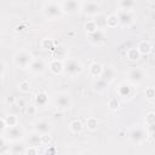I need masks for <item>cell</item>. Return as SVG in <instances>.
I'll list each match as a JSON object with an SVG mask.
<instances>
[{
  "label": "cell",
  "mask_w": 155,
  "mask_h": 155,
  "mask_svg": "<svg viewBox=\"0 0 155 155\" xmlns=\"http://www.w3.org/2000/svg\"><path fill=\"white\" fill-rule=\"evenodd\" d=\"M27 142L29 145L31 147H39V145H42V134L38 133L36 131L34 133H31L28 138H27Z\"/></svg>",
  "instance_id": "14"
},
{
  "label": "cell",
  "mask_w": 155,
  "mask_h": 155,
  "mask_svg": "<svg viewBox=\"0 0 155 155\" xmlns=\"http://www.w3.org/2000/svg\"><path fill=\"white\" fill-rule=\"evenodd\" d=\"M53 103H54V107L59 110H67L71 107L73 104V101H71V97L69 93L67 92H59V93H56L54 96V99H53Z\"/></svg>",
  "instance_id": "2"
},
{
  "label": "cell",
  "mask_w": 155,
  "mask_h": 155,
  "mask_svg": "<svg viewBox=\"0 0 155 155\" xmlns=\"http://www.w3.org/2000/svg\"><path fill=\"white\" fill-rule=\"evenodd\" d=\"M13 62H15V64H16L17 67L25 69V68H28V67L31 64L33 57H31V54H30L28 51L22 50V51H18V52L15 54Z\"/></svg>",
  "instance_id": "4"
},
{
  "label": "cell",
  "mask_w": 155,
  "mask_h": 155,
  "mask_svg": "<svg viewBox=\"0 0 155 155\" xmlns=\"http://www.w3.org/2000/svg\"><path fill=\"white\" fill-rule=\"evenodd\" d=\"M137 48H138L139 53H142V54H148V53L151 51V45H150L149 41H140Z\"/></svg>",
  "instance_id": "21"
},
{
  "label": "cell",
  "mask_w": 155,
  "mask_h": 155,
  "mask_svg": "<svg viewBox=\"0 0 155 155\" xmlns=\"http://www.w3.org/2000/svg\"><path fill=\"white\" fill-rule=\"evenodd\" d=\"M50 70L53 73V74H61L63 70H64V63L58 61V59H53L51 63H50Z\"/></svg>",
  "instance_id": "17"
},
{
  "label": "cell",
  "mask_w": 155,
  "mask_h": 155,
  "mask_svg": "<svg viewBox=\"0 0 155 155\" xmlns=\"http://www.w3.org/2000/svg\"><path fill=\"white\" fill-rule=\"evenodd\" d=\"M117 23H119V18L116 15H110L109 17H107V27L114 28L117 25Z\"/></svg>",
  "instance_id": "24"
},
{
  "label": "cell",
  "mask_w": 155,
  "mask_h": 155,
  "mask_svg": "<svg viewBox=\"0 0 155 155\" xmlns=\"http://www.w3.org/2000/svg\"><path fill=\"white\" fill-rule=\"evenodd\" d=\"M145 122L147 125H151L155 122V114L154 113H149L147 116H145Z\"/></svg>",
  "instance_id": "33"
},
{
  "label": "cell",
  "mask_w": 155,
  "mask_h": 155,
  "mask_svg": "<svg viewBox=\"0 0 155 155\" xmlns=\"http://www.w3.org/2000/svg\"><path fill=\"white\" fill-rule=\"evenodd\" d=\"M44 15L46 18L48 19H56V18H59L62 15H63V7L56 2H48L44 6Z\"/></svg>",
  "instance_id": "3"
},
{
  "label": "cell",
  "mask_w": 155,
  "mask_h": 155,
  "mask_svg": "<svg viewBox=\"0 0 155 155\" xmlns=\"http://www.w3.org/2000/svg\"><path fill=\"white\" fill-rule=\"evenodd\" d=\"M25 154H38V150H36V147H31V145H29V148L28 149H25Z\"/></svg>",
  "instance_id": "36"
},
{
  "label": "cell",
  "mask_w": 155,
  "mask_h": 155,
  "mask_svg": "<svg viewBox=\"0 0 155 155\" xmlns=\"http://www.w3.org/2000/svg\"><path fill=\"white\" fill-rule=\"evenodd\" d=\"M18 88L22 91V92H29L30 91V84L29 81H21L19 85H18Z\"/></svg>",
  "instance_id": "30"
},
{
  "label": "cell",
  "mask_w": 155,
  "mask_h": 155,
  "mask_svg": "<svg viewBox=\"0 0 155 155\" xmlns=\"http://www.w3.org/2000/svg\"><path fill=\"white\" fill-rule=\"evenodd\" d=\"M29 69H30V71L34 73V74H42V73L45 71V69H46V64H45V62H44L41 58H39V59H33L31 64L29 65Z\"/></svg>",
  "instance_id": "12"
},
{
  "label": "cell",
  "mask_w": 155,
  "mask_h": 155,
  "mask_svg": "<svg viewBox=\"0 0 155 155\" xmlns=\"http://www.w3.org/2000/svg\"><path fill=\"white\" fill-rule=\"evenodd\" d=\"M34 131H36L40 134H48L52 131V126L48 121L39 120L34 122Z\"/></svg>",
  "instance_id": "10"
},
{
  "label": "cell",
  "mask_w": 155,
  "mask_h": 155,
  "mask_svg": "<svg viewBox=\"0 0 155 155\" xmlns=\"http://www.w3.org/2000/svg\"><path fill=\"white\" fill-rule=\"evenodd\" d=\"M82 12L86 15V16H98L101 15V5L97 2V1H93V0H90L84 4L82 6Z\"/></svg>",
  "instance_id": "6"
},
{
  "label": "cell",
  "mask_w": 155,
  "mask_h": 155,
  "mask_svg": "<svg viewBox=\"0 0 155 155\" xmlns=\"http://www.w3.org/2000/svg\"><path fill=\"white\" fill-rule=\"evenodd\" d=\"M104 39H105V35H104L103 30H101V29H97L93 33H90L88 34V40L92 44H97V45L98 44H102L104 41Z\"/></svg>",
  "instance_id": "13"
},
{
  "label": "cell",
  "mask_w": 155,
  "mask_h": 155,
  "mask_svg": "<svg viewBox=\"0 0 155 155\" xmlns=\"http://www.w3.org/2000/svg\"><path fill=\"white\" fill-rule=\"evenodd\" d=\"M82 128H84V125H82L81 121H79V120H74V121L70 122V130H71V132H74V133H79V132L82 131Z\"/></svg>",
  "instance_id": "22"
},
{
  "label": "cell",
  "mask_w": 155,
  "mask_h": 155,
  "mask_svg": "<svg viewBox=\"0 0 155 155\" xmlns=\"http://www.w3.org/2000/svg\"><path fill=\"white\" fill-rule=\"evenodd\" d=\"M62 7H63V11L69 15H75L81 10V6L78 0H64V2L62 4Z\"/></svg>",
  "instance_id": "8"
},
{
  "label": "cell",
  "mask_w": 155,
  "mask_h": 155,
  "mask_svg": "<svg viewBox=\"0 0 155 155\" xmlns=\"http://www.w3.org/2000/svg\"><path fill=\"white\" fill-rule=\"evenodd\" d=\"M86 126H87L88 130L94 131V130L97 128V126H98V121H97V119H94V117H90V119H87V120H86Z\"/></svg>",
  "instance_id": "28"
},
{
  "label": "cell",
  "mask_w": 155,
  "mask_h": 155,
  "mask_svg": "<svg viewBox=\"0 0 155 155\" xmlns=\"http://www.w3.org/2000/svg\"><path fill=\"white\" fill-rule=\"evenodd\" d=\"M48 1H52V0H48Z\"/></svg>",
  "instance_id": "38"
},
{
  "label": "cell",
  "mask_w": 155,
  "mask_h": 155,
  "mask_svg": "<svg viewBox=\"0 0 155 155\" xmlns=\"http://www.w3.org/2000/svg\"><path fill=\"white\" fill-rule=\"evenodd\" d=\"M50 140H51L50 136H47V134H42V145H47V144L50 143Z\"/></svg>",
  "instance_id": "37"
},
{
  "label": "cell",
  "mask_w": 155,
  "mask_h": 155,
  "mask_svg": "<svg viewBox=\"0 0 155 155\" xmlns=\"http://www.w3.org/2000/svg\"><path fill=\"white\" fill-rule=\"evenodd\" d=\"M139 51L138 48H130L127 51V58L131 59V61H134V59H138L139 58Z\"/></svg>",
  "instance_id": "27"
},
{
  "label": "cell",
  "mask_w": 155,
  "mask_h": 155,
  "mask_svg": "<svg viewBox=\"0 0 155 155\" xmlns=\"http://www.w3.org/2000/svg\"><path fill=\"white\" fill-rule=\"evenodd\" d=\"M10 154L12 155H18V154H25V148L24 145H12L11 147V150H10Z\"/></svg>",
  "instance_id": "25"
},
{
  "label": "cell",
  "mask_w": 155,
  "mask_h": 155,
  "mask_svg": "<svg viewBox=\"0 0 155 155\" xmlns=\"http://www.w3.org/2000/svg\"><path fill=\"white\" fill-rule=\"evenodd\" d=\"M102 70H103L102 64H99V63H97V62H94V63H92V64L90 65V74H91L92 76H94V78H99L101 74H102Z\"/></svg>",
  "instance_id": "19"
},
{
  "label": "cell",
  "mask_w": 155,
  "mask_h": 155,
  "mask_svg": "<svg viewBox=\"0 0 155 155\" xmlns=\"http://www.w3.org/2000/svg\"><path fill=\"white\" fill-rule=\"evenodd\" d=\"M134 0H120V7L121 10H132L134 7Z\"/></svg>",
  "instance_id": "23"
},
{
  "label": "cell",
  "mask_w": 155,
  "mask_h": 155,
  "mask_svg": "<svg viewBox=\"0 0 155 155\" xmlns=\"http://www.w3.org/2000/svg\"><path fill=\"white\" fill-rule=\"evenodd\" d=\"M41 45H42V47L46 48V50H54V47H53V41L50 40V39H44L42 42H41Z\"/></svg>",
  "instance_id": "31"
},
{
  "label": "cell",
  "mask_w": 155,
  "mask_h": 155,
  "mask_svg": "<svg viewBox=\"0 0 155 155\" xmlns=\"http://www.w3.org/2000/svg\"><path fill=\"white\" fill-rule=\"evenodd\" d=\"M85 28H86V30L88 31V34H90V33H93V31L97 30V29H99V28L97 27V24H96V21H88V22L86 23Z\"/></svg>",
  "instance_id": "29"
},
{
  "label": "cell",
  "mask_w": 155,
  "mask_h": 155,
  "mask_svg": "<svg viewBox=\"0 0 155 155\" xmlns=\"http://www.w3.org/2000/svg\"><path fill=\"white\" fill-rule=\"evenodd\" d=\"M108 107L110 108V109H117L119 108V101L116 99V98H110L109 99V102H108Z\"/></svg>",
  "instance_id": "32"
},
{
  "label": "cell",
  "mask_w": 155,
  "mask_h": 155,
  "mask_svg": "<svg viewBox=\"0 0 155 155\" xmlns=\"http://www.w3.org/2000/svg\"><path fill=\"white\" fill-rule=\"evenodd\" d=\"M47 102H48V96H47L45 92H39V93L36 94V97H35V103H36V105H38L39 108L46 107Z\"/></svg>",
  "instance_id": "18"
},
{
  "label": "cell",
  "mask_w": 155,
  "mask_h": 155,
  "mask_svg": "<svg viewBox=\"0 0 155 155\" xmlns=\"http://www.w3.org/2000/svg\"><path fill=\"white\" fill-rule=\"evenodd\" d=\"M145 96H147L149 99H153V98L155 97V88H153V87H148V88L145 90Z\"/></svg>",
  "instance_id": "34"
},
{
  "label": "cell",
  "mask_w": 155,
  "mask_h": 155,
  "mask_svg": "<svg viewBox=\"0 0 155 155\" xmlns=\"http://www.w3.org/2000/svg\"><path fill=\"white\" fill-rule=\"evenodd\" d=\"M4 137L10 142H17L19 139H22L24 137V130L21 125H16V126H12V127H8L6 132L2 133Z\"/></svg>",
  "instance_id": "5"
},
{
  "label": "cell",
  "mask_w": 155,
  "mask_h": 155,
  "mask_svg": "<svg viewBox=\"0 0 155 155\" xmlns=\"http://www.w3.org/2000/svg\"><path fill=\"white\" fill-rule=\"evenodd\" d=\"M145 73L142 68H132L127 73V80L132 84H139L144 80Z\"/></svg>",
  "instance_id": "7"
},
{
  "label": "cell",
  "mask_w": 155,
  "mask_h": 155,
  "mask_svg": "<svg viewBox=\"0 0 155 155\" xmlns=\"http://www.w3.org/2000/svg\"><path fill=\"white\" fill-rule=\"evenodd\" d=\"M63 63H64V71L70 76H76L79 74H81V71L84 69L81 62L78 58H68Z\"/></svg>",
  "instance_id": "1"
},
{
  "label": "cell",
  "mask_w": 155,
  "mask_h": 155,
  "mask_svg": "<svg viewBox=\"0 0 155 155\" xmlns=\"http://www.w3.org/2000/svg\"><path fill=\"white\" fill-rule=\"evenodd\" d=\"M130 138L133 143H142L145 138V131L143 127L140 126H136L134 128H132V131L130 132Z\"/></svg>",
  "instance_id": "11"
},
{
  "label": "cell",
  "mask_w": 155,
  "mask_h": 155,
  "mask_svg": "<svg viewBox=\"0 0 155 155\" xmlns=\"http://www.w3.org/2000/svg\"><path fill=\"white\" fill-rule=\"evenodd\" d=\"M117 92H119V94L121 97H125V98L126 97H131L132 93H133V87L131 85H128V84H121L119 86V88H117Z\"/></svg>",
  "instance_id": "16"
},
{
  "label": "cell",
  "mask_w": 155,
  "mask_h": 155,
  "mask_svg": "<svg viewBox=\"0 0 155 155\" xmlns=\"http://www.w3.org/2000/svg\"><path fill=\"white\" fill-rule=\"evenodd\" d=\"M4 119H5V122H6L7 127H12V126L18 125V120H17V117L15 115H7Z\"/></svg>",
  "instance_id": "26"
},
{
  "label": "cell",
  "mask_w": 155,
  "mask_h": 155,
  "mask_svg": "<svg viewBox=\"0 0 155 155\" xmlns=\"http://www.w3.org/2000/svg\"><path fill=\"white\" fill-rule=\"evenodd\" d=\"M108 85H109V82H107V81L103 80L102 78L97 79V80L93 82V87H94V90L98 91V92H103V91H105V90L108 88Z\"/></svg>",
  "instance_id": "20"
},
{
  "label": "cell",
  "mask_w": 155,
  "mask_h": 155,
  "mask_svg": "<svg viewBox=\"0 0 155 155\" xmlns=\"http://www.w3.org/2000/svg\"><path fill=\"white\" fill-rule=\"evenodd\" d=\"M148 131H149V133L151 134V137L155 138V122L151 124V125H148Z\"/></svg>",
  "instance_id": "35"
},
{
  "label": "cell",
  "mask_w": 155,
  "mask_h": 155,
  "mask_svg": "<svg viewBox=\"0 0 155 155\" xmlns=\"http://www.w3.org/2000/svg\"><path fill=\"white\" fill-rule=\"evenodd\" d=\"M117 18H119V23L124 27H128L133 23V16L131 13V11L127 10H120L117 12Z\"/></svg>",
  "instance_id": "9"
},
{
  "label": "cell",
  "mask_w": 155,
  "mask_h": 155,
  "mask_svg": "<svg viewBox=\"0 0 155 155\" xmlns=\"http://www.w3.org/2000/svg\"><path fill=\"white\" fill-rule=\"evenodd\" d=\"M99 78H102L107 82H110L115 78V70L111 67H103V70H102V74Z\"/></svg>",
  "instance_id": "15"
}]
</instances>
